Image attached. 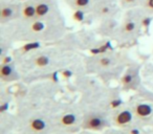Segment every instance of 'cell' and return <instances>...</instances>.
Returning <instances> with one entry per match:
<instances>
[{"label":"cell","instance_id":"10","mask_svg":"<svg viewBox=\"0 0 153 134\" xmlns=\"http://www.w3.org/2000/svg\"><path fill=\"white\" fill-rule=\"evenodd\" d=\"M30 61H32L33 67L38 69H45L49 68L53 64V59L51 57L46 53H34L30 57Z\"/></svg>","mask_w":153,"mask_h":134},{"label":"cell","instance_id":"2","mask_svg":"<svg viewBox=\"0 0 153 134\" xmlns=\"http://www.w3.org/2000/svg\"><path fill=\"white\" fill-rule=\"evenodd\" d=\"M143 16H138L137 13H134V16L130 15L129 17H125L117 33L114 35V39L121 43H129L136 39L140 34V30L142 26Z\"/></svg>","mask_w":153,"mask_h":134},{"label":"cell","instance_id":"18","mask_svg":"<svg viewBox=\"0 0 153 134\" xmlns=\"http://www.w3.org/2000/svg\"><path fill=\"white\" fill-rule=\"evenodd\" d=\"M9 134H11V133H9Z\"/></svg>","mask_w":153,"mask_h":134},{"label":"cell","instance_id":"14","mask_svg":"<svg viewBox=\"0 0 153 134\" xmlns=\"http://www.w3.org/2000/svg\"><path fill=\"white\" fill-rule=\"evenodd\" d=\"M13 100L11 94H1V102H0V114H5V113L9 112V108L11 102Z\"/></svg>","mask_w":153,"mask_h":134},{"label":"cell","instance_id":"12","mask_svg":"<svg viewBox=\"0 0 153 134\" xmlns=\"http://www.w3.org/2000/svg\"><path fill=\"white\" fill-rule=\"evenodd\" d=\"M21 17L23 20H27V21L37 19L36 7L33 1H26L23 4H21Z\"/></svg>","mask_w":153,"mask_h":134},{"label":"cell","instance_id":"1","mask_svg":"<svg viewBox=\"0 0 153 134\" xmlns=\"http://www.w3.org/2000/svg\"><path fill=\"white\" fill-rule=\"evenodd\" d=\"M122 58L113 53H104L90 58L86 63V70L90 73H96L103 78L112 79L115 75L119 76L122 70L117 69V66H122Z\"/></svg>","mask_w":153,"mask_h":134},{"label":"cell","instance_id":"8","mask_svg":"<svg viewBox=\"0 0 153 134\" xmlns=\"http://www.w3.org/2000/svg\"><path fill=\"white\" fill-rule=\"evenodd\" d=\"M18 15L21 16V5L12 4V3L2 4L0 9V22L1 24L9 23L17 19Z\"/></svg>","mask_w":153,"mask_h":134},{"label":"cell","instance_id":"17","mask_svg":"<svg viewBox=\"0 0 153 134\" xmlns=\"http://www.w3.org/2000/svg\"><path fill=\"white\" fill-rule=\"evenodd\" d=\"M102 134H127L124 129L120 128H108L105 131L102 132Z\"/></svg>","mask_w":153,"mask_h":134},{"label":"cell","instance_id":"5","mask_svg":"<svg viewBox=\"0 0 153 134\" xmlns=\"http://www.w3.org/2000/svg\"><path fill=\"white\" fill-rule=\"evenodd\" d=\"M117 0H97L90 11L97 19L103 21L105 19L113 18L117 12Z\"/></svg>","mask_w":153,"mask_h":134},{"label":"cell","instance_id":"15","mask_svg":"<svg viewBox=\"0 0 153 134\" xmlns=\"http://www.w3.org/2000/svg\"><path fill=\"white\" fill-rule=\"evenodd\" d=\"M120 2L125 7H134L142 4L143 0H120Z\"/></svg>","mask_w":153,"mask_h":134},{"label":"cell","instance_id":"13","mask_svg":"<svg viewBox=\"0 0 153 134\" xmlns=\"http://www.w3.org/2000/svg\"><path fill=\"white\" fill-rule=\"evenodd\" d=\"M66 1L74 11L84 12V10H91L97 0H66Z\"/></svg>","mask_w":153,"mask_h":134},{"label":"cell","instance_id":"4","mask_svg":"<svg viewBox=\"0 0 153 134\" xmlns=\"http://www.w3.org/2000/svg\"><path fill=\"white\" fill-rule=\"evenodd\" d=\"M128 104L134 113V123L146 126H153V101L133 100Z\"/></svg>","mask_w":153,"mask_h":134},{"label":"cell","instance_id":"19","mask_svg":"<svg viewBox=\"0 0 153 134\" xmlns=\"http://www.w3.org/2000/svg\"><path fill=\"white\" fill-rule=\"evenodd\" d=\"M152 127H153V126H152Z\"/></svg>","mask_w":153,"mask_h":134},{"label":"cell","instance_id":"16","mask_svg":"<svg viewBox=\"0 0 153 134\" xmlns=\"http://www.w3.org/2000/svg\"><path fill=\"white\" fill-rule=\"evenodd\" d=\"M142 7L145 12H152L153 13V0H143Z\"/></svg>","mask_w":153,"mask_h":134},{"label":"cell","instance_id":"11","mask_svg":"<svg viewBox=\"0 0 153 134\" xmlns=\"http://www.w3.org/2000/svg\"><path fill=\"white\" fill-rule=\"evenodd\" d=\"M36 7V17L37 19L45 17L47 14L51 13L53 2L51 0H32Z\"/></svg>","mask_w":153,"mask_h":134},{"label":"cell","instance_id":"6","mask_svg":"<svg viewBox=\"0 0 153 134\" xmlns=\"http://www.w3.org/2000/svg\"><path fill=\"white\" fill-rule=\"evenodd\" d=\"M111 124L113 127L124 129L134 123V113L129 104H125L117 108L110 114Z\"/></svg>","mask_w":153,"mask_h":134},{"label":"cell","instance_id":"3","mask_svg":"<svg viewBox=\"0 0 153 134\" xmlns=\"http://www.w3.org/2000/svg\"><path fill=\"white\" fill-rule=\"evenodd\" d=\"M112 126L110 114L102 111H86L82 117L81 130L103 132Z\"/></svg>","mask_w":153,"mask_h":134},{"label":"cell","instance_id":"9","mask_svg":"<svg viewBox=\"0 0 153 134\" xmlns=\"http://www.w3.org/2000/svg\"><path fill=\"white\" fill-rule=\"evenodd\" d=\"M0 78H1V81L7 82V83L17 81L20 78L17 64L14 62L9 64H1L0 65Z\"/></svg>","mask_w":153,"mask_h":134},{"label":"cell","instance_id":"7","mask_svg":"<svg viewBox=\"0 0 153 134\" xmlns=\"http://www.w3.org/2000/svg\"><path fill=\"white\" fill-rule=\"evenodd\" d=\"M120 84L123 90H137L140 86V66L136 64L128 66L121 76Z\"/></svg>","mask_w":153,"mask_h":134}]
</instances>
